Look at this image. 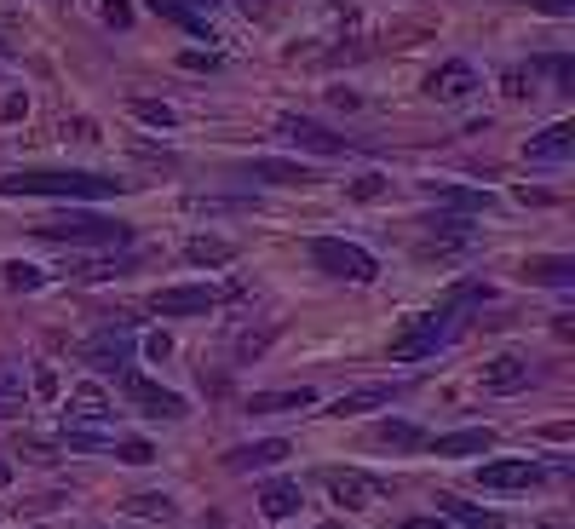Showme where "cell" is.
Wrapping results in <instances>:
<instances>
[{
  "label": "cell",
  "instance_id": "obj_1",
  "mask_svg": "<svg viewBox=\"0 0 575 529\" xmlns=\"http://www.w3.org/2000/svg\"><path fill=\"white\" fill-rule=\"evenodd\" d=\"M121 184L115 173H69V167H29V173H0V196H69V202H104Z\"/></svg>",
  "mask_w": 575,
  "mask_h": 529
},
{
  "label": "cell",
  "instance_id": "obj_2",
  "mask_svg": "<svg viewBox=\"0 0 575 529\" xmlns=\"http://www.w3.org/2000/svg\"><path fill=\"white\" fill-rule=\"evenodd\" d=\"M35 236L41 242H69V248H127L133 225L127 219H104V213H64V219H46Z\"/></svg>",
  "mask_w": 575,
  "mask_h": 529
},
{
  "label": "cell",
  "instance_id": "obj_3",
  "mask_svg": "<svg viewBox=\"0 0 575 529\" xmlns=\"http://www.w3.org/2000/svg\"><path fill=\"white\" fill-rule=\"evenodd\" d=\"M455 328H460V311H455V305H437V311H426L403 340L391 345V357H397V363H420V357H432L437 345L455 340Z\"/></svg>",
  "mask_w": 575,
  "mask_h": 529
},
{
  "label": "cell",
  "instance_id": "obj_4",
  "mask_svg": "<svg viewBox=\"0 0 575 529\" xmlns=\"http://www.w3.org/2000/svg\"><path fill=\"white\" fill-rule=\"evenodd\" d=\"M311 259H317L328 276H345V282H374V276H380L374 253L357 248V242H345V236H311Z\"/></svg>",
  "mask_w": 575,
  "mask_h": 529
},
{
  "label": "cell",
  "instance_id": "obj_5",
  "mask_svg": "<svg viewBox=\"0 0 575 529\" xmlns=\"http://www.w3.org/2000/svg\"><path fill=\"white\" fill-rule=\"evenodd\" d=\"M121 386H127V397H133V409L144 414V420H184V414H190V403H184L179 391L156 386V380H144V374H121Z\"/></svg>",
  "mask_w": 575,
  "mask_h": 529
},
{
  "label": "cell",
  "instance_id": "obj_6",
  "mask_svg": "<svg viewBox=\"0 0 575 529\" xmlns=\"http://www.w3.org/2000/svg\"><path fill=\"white\" fill-rule=\"evenodd\" d=\"M219 299H225V288H213V282H179V288H156L150 311H161V317H202Z\"/></svg>",
  "mask_w": 575,
  "mask_h": 529
},
{
  "label": "cell",
  "instance_id": "obj_7",
  "mask_svg": "<svg viewBox=\"0 0 575 529\" xmlns=\"http://www.w3.org/2000/svg\"><path fill=\"white\" fill-rule=\"evenodd\" d=\"M81 363L92 368V374H127V363H133V340H127V328H104V334H92L87 345H81Z\"/></svg>",
  "mask_w": 575,
  "mask_h": 529
},
{
  "label": "cell",
  "instance_id": "obj_8",
  "mask_svg": "<svg viewBox=\"0 0 575 529\" xmlns=\"http://www.w3.org/2000/svg\"><path fill=\"white\" fill-rule=\"evenodd\" d=\"M322 489H328V495H334V501L345 506V512H363L368 501H374V495H386V489H380V483L368 478V472H351V466H328V472H322Z\"/></svg>",
  "mask_w": 575,
  "mask_h": 529
},
{
  "label": "cell",
  "instance_id": "obj_9",
  "mask_svg": "<svg viewBox=\"0 0 575 529\" xmlns=\"http://www.w3.org/2000/svg\"><path fill=\"white\" fill-rule=\"evenodd\" d=\"M276 133L288 138V144H299V150H311V156H345V138L317 127V121H305V115H282Z\"/></svg>",
  "mask_w": 575,
  "mask_h": 529
},
{
  "label": "cell",
  "instance_id": "obj_10",
  "mask_svg": "<svg viewBox=\"0 0 575 529\" xmlns=\"http://www.w3.org/2000/svg\"><path fill=\"white\" fill-rule=\"evenodd\" d=\"M547 478L535 460H489L478 466V483L483 489H495V495H512V489H535V483Z\"/></svg>",
  "mask_w": 575,
  "mask_h": 529
},
{
  "label": "cell",
  "instance_id": "obj_11",
  "mask_svg": "<svg viewBox=\"0 0 575 529\" xmlns=\"http://www.w3.org/2000/svg\"><path fill=\"white\" fill-rule=\"evenodd\" d=\"M472 87H478V69L466 64V58H449V64H437L432 75H426V92H432L437 104H455V98H466Z\"/></svg>",
  "mask_w": 575,
  "mask_h": 529
},
{
  "label": "cell",
  "instance_id": "obj_12",
  "mask_svg": "<svg viewBox=\"0 0 575 529\" xmlns=\"http://www.w3.org/2000/svg\"><path fill=\"white\" fill-rule=\"evenodd\" d=\"M575 156V121H552V127H541V133L524 144V161H570Z\"/></svg>",
  "mask_w": 575,
  "mask_h": 529
},
{
  "label": "cell",
  "instance_id": "obj_13",
  "mask_svg": "<svg viewBox=\"0 0 575 529\" xmlns=\"http://www.w3.org/2000/svg\"><path fill=\"white\" fill-rule=\"evenodd\" d=\"M478 386L489 397H506V391H524L529 386V357H489L478 374Z\"/></svg>",
  "mask_w": 575,
  "mask_h": 529
},
{
  "label": "cell",
  "instance_id": "obj_14",
  "mask_svg": "<svg viewBox=\"0 0 575 529\" xmlns=\"http://www.w3.org/2000/svg\"><path fill=\"white\" fill-rule=\"evenodd\" d=\"M420 190H426V196H432L437 207H455V213H489V207H495V196H489V190H478V184H420Z\"/></svg>",
  "mask_w": 575,
  "mask_h": 529
},
{
  "label": "cell",
  "instance_id": "obj_15",
  "mask_svg": "<svg viewBox=\"0 0 575 529\" xmlns=\"http://www.w3.org/2000/svg\"><path fill=\"white\" fill-rule=\"evenodd\" d=\"M495 443V432L489 426H466V432H443V437H426V449L443 460H466V455H478V449H489Z\"/></svg>",
  "mask_w": 575,
  "mask_h": 529
},
{
  "label": "cell",
  "instance_id": "obj_16",
  "mask_svg": "<svg viewBox=\"0 0 575 529\" xmlns=\"http://www.w3.org/2000/svg\"><path fill=\"white\" fill-rule=\"evenodd\" d=\"M110 420H115V403L104 391L75 386V397H69V426H110Z\"/></svg>",
  "mask_w": 575,
  "mask_h": 529
},
{
  "label": "cell",
  "instance_id": "obj_17",
  "mask_svg": "<svg viewBox=\"0 0 575 529\" xmlns=\"http://www.w3.org/2000/svg\"><path fill=\"white\" fill-rule=\"evenodd\" d=\"M288 437H265V443H248V449H230L225 466L230 472H259V466H276V460H288Z\"/></svg>",
  "mask_w": 575,
  "mask_h": 529
},
{
  "label": "cell",
  "instance_id": "obj_18",
  "mask_svg": "<svg viewBox=\"0 0 575 529\" xmlns=\"http://www.w3.org/2000/svg\"><path fill=\"white\" fill-rule=\"evenodd\" d=\"M242 173L259 184H317V173H311L305 161H271V156H253Z\"/></svg>",
  "mask_w": 575,
  "mask_h": 529
},
{
  "label": "cell",
  "instance_id": "obj_19",
  "mask_svg": "<svg viewBox=\"0 0 575 529\" xmlns=\"http://www.w3.org/2000/svg\"><path fill=\"white\" fill-rule=\"evenodd\" d=\"M317 403V391L299 386V391H253L248 397V414H299Z\"/></svg>",
  "mask_w": 575,
  "mask_h": 529
},
{
  "label": "cell",
  "instance_id": "obj_20",
  "mask_svg": "<svg viewBox=\"0 0 575 529\" xmlns=\"http://www.w3.org/2000/svg\"><path fill=\"white\" fill-rule=\"evenodd\" d=\"M259 512H265L271 524L294 518V512H299V489H294V483H282V478H271L265 489H259Z\"/></svg>",
  "mask_w": 575,
  "mask_h": 529
},
{
  "label": "cell",
  "instance_id": "obj_21",
  "mask_svg": "<svg viewBox=\"0 0 575 529\" xmlns=\"http://www.w3.org/2000/svg\"><path fill=\"white\" fill-rule=\"evenodd\" d=\"M150 12L167 18V23H179L184 35H202V41H207V12H196L190 0H150Z\"/></svg>",
  "mask_w": 575,
  "mask_h": 529
},
{
  "label": "cell",
  "instance_id": "obj_22",
  "mask_svg": "<svg viewBox=\"0 0 575 529\" xmlns=\"http://www.w3.org/2000/svg\"><path fill=\"white\" fill-rule=\"evenodd\" d=\"M524 276H529V282H552V288H570V282H575V259H564V253H547V259H529Z\"/></svg>",
  "mask_w": 575,
  "mask_h": 529
},
{
  "label": "cell",
  "instance_id": "obj_23",
  "mask_svg": "<svg viewBox=\"0 0 575 529\" xmlns=\"http://www.w3.org/2000/svg\"><path fill=\"white\" fill-rule=\"evenodd\" d=\"M127 271H138V253H110V259L75 265V282H110V276H127Z\"/></svg>",
  "mask_w": 575,
  "mask_h": 529
},
{
  "label": "cell",
  "instance_id": "obj_24",
  "mask_svg": "<svg viewBox=\"0 0 575 529\" xmlns=\"http://www.w3.org/2000/svg\"><path fill=\"white\" fill-rule=\"evenodd\" d=\"M184 259L190 265H225V259H236V242H225V236H190Z\"/></svg>",
  "mask_w": 575,
  "mask_h": 529
},
{
  "label": "cell",
  "instance_id": "obj_25",
  "mask_svg": "<svg viewBox=\"0 0 575 529\" xmlns=\"http://www.w3.org/2000/svg\"><path fill=\"white\" fill-rule=\"evenodd\" d=\"M380 403H391V386H368V391H351V397H340V403H328V414H340V420H357V414L380 409Z\"/></svg>",
  "mask_w": 575,
  "mask_h": 529
},
{
  "label": "cell",
  "instance_id": "obj_26",
  "mask_svg": "<svg viewBox=\"0 0 575 529\" xmlns=\"http://www.w3.org/2000/svg\"><path fill=\"white\" fill-rule=\"evenodd\" d=\"M443 512H449V518H455V524H466V529H506L501 518H495V512H483V506H472V501H460V495H443Z\"/></svg>",
  "mask_w": 575,
  "mask_h": 529
},
{
  "label": "cell",
  "instance_id": "obj_27",
  "mask_svg": "<svg viewBox=\"0 0 575 529\" xmlns=\"http://www.w3.org/2000/svg\"><path fill=\"white\" fill-rule=\"evenodd\" d=\"M64 449L69 455H110L104 426H64Z\"/></svg>",
  "mask_w": 575,
  "mask_h": 529
},
{
  "label": "cell",
  "instance_id": "obj_28",
  "mask_svg": "<svg viewBox=\"0 0 575 529\" xmlns=\"http://www.w3.org/2000/svg\"><path fill=\"white\" fill-rule=\"evenodd\" d=\"M29 403V386H23V363H0V414H12Z\"/></svg>",
  "mask_w": 575,
  "mask_h": 529
},
{
  "label": "cell",
  "instance_id": "obj_29",
  "mask_svg": "<svg viewBox=\"0 0 575 529\" xmlns=\"http://www.w3.org/2000/svg\"><path fill=\"white\" fill-rule=\"evenodd\" d=\"M380 443L386 449H426V432L409 426V420H380Z\"/></svg>",
  "mask_w": 575,
  "mask_h": 529
},
{
  "label": "cell",
  "instance_id": "obj_30",
  "mask_svg": "<svg viewBox=\"0 0 575 529\" xmlns=\"http://www.w3.org/2000/svg\"><path fill=\"white\" fill-rule=\"evenodd\" d=\"M110 455L127 460V466H150V460H156V449H150L144 437H110Z\"/></svg>",
  "mask_w": 575,
  "mask_h": 529
},
{
  "label": "cell",
  "instance_id": "obj_31",
  "mask_svg": "<svg viewBox=\"0 0 575 529\" xmlns=\"http://www.w3.org/2000/svg\"><path fill=\"white\" fill-rule=\"evenodd\" d=\"M127 506H133L138 518H173V512H179L167 495H127Z\"/></svg>",
  "mask_w": 575,
  "mask_h": 529
},
{
  "label": "cell",
  "instance_id": "obj_32",
  "mask_svg": "<svg viewBox=\"0 0 575 529\" xmlns=\"http://www.w3.org/2000/svg\"><path fill=\"white\" fill-rule=\"evenodd\" d=\"M133 115L138 121H150V127H173V110H167L161 98H133Z\"/></svg>",
  "mask_w": 575,
  "mask_h": 529
},
{
  "label": "cell",
  "instance_id": "obj_33",
  "mask_svg": "<svg viewBox=\"0 0 575 529\" xmlns=\"http://www.w3.org/2000/svg\"><path fill=\"white\" fill-rule=\"evenodd\" d=\"M374 196H386V173H363V179H351V202H374Z\"/></svg>",
  "mask_w": 575,
  "mask_h": 529
},
{
  "label": "cell",
  "instance_id": "obj_34",
  "mask_svg": "<svg viewBox=\"0 0 575 529\" xmlns=\"http://www.w3.org/2000/svg\"><path fill=\"white\" fill-rule=\"evenodd\" d=\"M6 282L12 288H41V271L35 265H6Z\"/></svg>",
  "mask_w": 575,
  "mask_h": 529
},
{
  "label": "cell",
  "instance_id": "obj_35",
  "mask_svg": "<svg viewBox=\"0 0 575 529\" xmlns=\"http://www.w3.org/2000/svg\"><path fill=\"white\" fill-rule=\"evenodd\" d=\"M144 357H150V363H167V357H173V340H167V334H150V340H144Z\"/></svg>",
  "mask_w": 575,
  "mask_h": 529
},
{
  "label": "cell",
  "instance_id": "obj_36",
  "mask_svg": "<svg viewBox=\"0 0 575 529\" xmlns=\"http://www.w3.org/2000/svg\"><path fill=\"white\" fill-rule=\"evenodd\" d=\"M179 69H190V75H207V69H219V58H213V52H184Z\"/></svg>",
  "mask_w": 575,
  "mask_h": 529
},
{
  "label": "cell",
  "instance_id": "obj_37",
  "mask_svg": "<svg viewBox=\"0 0 575 529\" xmlns=\"http://www.w3.org/2000/svg\"><path fill=\"white\" fill-rule=\"evenodd\" d=\"M29 386H35V397H58V374H52V368H35Z\"/></svg>",
  "mask_w": 575,
  "mask_h": 529
},
{
  "label": "cell",
  "instance_id": "obj_38",
  "mask_svg": "<svg viewBox=\"0 0 575 529\" xmlns=\"http://www.w3.org/2000/svg\"><path fill=\"white\" fill-rule=\"evenodd\" d=\"M104 23H110V29H127V23H133V6L110 0V6H104Z\"/></svg>",
  "mask_w": 575,
  "mask_h": 529
},
{
  "label": "cell",
  "instance_id": "obj_39",
  "mask_svg": "<svg viewBox=\"0 0 575 529\" xmlns=\"http://www.w3.org/2000/svg\"><path fill=\"white\" fill-rule=\"evenodd\" d=\"M0 115H6V121H23V115H29V98H23V92H12V98L0 104Z\"/></svg>",
  "mask_w": 575,
  "mask_h": 529
},
{
  "label": "cell",
  "instance_id": "obj_40",
  "mask_svg": "<svg viewBox=\"0 0 575 529\" xmlns=\"http://www.w3.org/2000/svg\"><path fill=\"white\" fill-rule=\"evenodd\" d=\"M518 202H524V207H547L552 190H535V184H524V190H518Z\"/></svg>",
  "mask_w": 575,
  "mask_h": 529
},
{
  "label": "cell",
  "instance_id": "obj_41",
  "mask_svg": "<svg viewBox=\"0 0 575 529\" xmlns=\"http://www.w3.org/2000/svg\"><path fill=\"white\" fill-rule=\"evenodd\" d=\"M529 6H541V12H552V18H564V12H575V0H529Z\"/></svg>",
  "mask_w": 575,
  "mask_h": 529
},
{
  "label": "cell",
  "instance_id": "obj_42",
  "mask_svg": "<svg viewBox=\"0 0 575 529\" xmlns=\"http://www.w3.org/2000/svg\"><path fill=\"white\" fill-rule=\"evenodd\" d=\"M18 449H23V455H29V460H41V466H46V460H52V449H46V443H35V437H29V443H18Z\"/></svg>",
  "mask_w": 575,
  "mask_h": 529
},
{
  "label": "cell",
  "instance_id": "obj_43",
  "mask_svg": "<svg viewBox=\"0 0 575 529\" xmlns=\"http://www.w3.org/2000/svg\"><path fill=\"white\" fill-rule=\"evenodd\" d=\"M397 529H449V524H443V518H403Z\"/></svg>",
  "mask_w": 575,
  "mask_h": 529
},
{
  "label": "cell",
  "instance_id": "obj_44",
  "mask_svg": "<svg viewBox=\"0 0 575 529\" xmlns=\"http://www.w3.org/2000/svg\"><path fill=\"white\" fill-rule=\"evenodd\" d=\"M190 6H196V12H213V6H219V0H190Z\"/></svg>",
  "mask_w": 575,
  "mask_h": 529
},
{
  "label": "cell",
  "instance_id": "obj_45",
  "mask_svg": "<svg viewBox=\"0 0 575 529\" xmlns=\"http://www.w3.org/2000/svg\"><path fill=\"white\" fill-rule=\"evenodd\" d=\"M6 483H12V472H6V466H0V489H6Z\"/></svg>",
  "mask_w": 575,
  "mask_h": 529
},
{
  "label": "cell",
  "instance_id": "obj_46",
  "mask_svg": "<svg viewBox=\"0 0 575 529\" xmlns=\"http://www.w3.org/2000/svg\"><path fill=\"white\" fill-rule=\"evenodd\" d=\"M0 58H6V41H0Z\"/></svg>",
  "mask_w": 575,
  "mask_h": 529
},
{
  "label": "cell",
  "instance_id": "obj_47",
  "mask_svg": "<svg viewBox=\"0 0 575 529\" xmlns=\"http://www.w3.org/2000/svg\"><path fill=\"white\" fill-rule=\"evenodd\" d=\"M547 529H558V524H547Z\"/></svg>",
  "mask_w": 575,
  "mask_h": 529
}]
</instances>
